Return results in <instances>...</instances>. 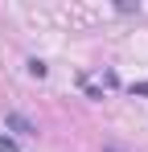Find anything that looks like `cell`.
<instances>
[{
	"label": "cell",
	"mask_w": 148,
	"mask_h": 152,
	"mask_svg": "<svg viewBox=\"0 0 148 152\" xmlns=\"http://www.w3.org/2000/svg\"><path fill=\"white\" fill-rule=\"evenodd\" d=\"M4 127H8L12 136H37V124H29L21 111H8V115H4Z\"/></svg>",
	"instance_id": "6da1fadb"
},
{
	"label": "cell",
	"mask_w": 148,
	"mask_h": 152,
	"mask_svg": "<svg viewBox=\"0 0 148 152\" xmlns=\"http://www.w3.org/2000/svg\"><path fill=\"white\" fill-rule=\"evenodd\" d=\"M29 74H33V78H45V74H49V66L41 62V58H29Z\"/></svg>",
	"instance_id": "7a4b0ae2"
},
{
	"label": "cell",
	"mask_w": 148,
	"mask_h": 152,
	"mask_svg": "<svg viewBox=\"0 0 148 152\" xmlns=\"http://www.w3.org/2000/svg\"><path fill=\"white\" fill-rule=\"evenodd\" d=\"M0 152H17V140L12 136H0Z\"/></svg>",
	"instance_id": "3957f363"
}]
</instances>
